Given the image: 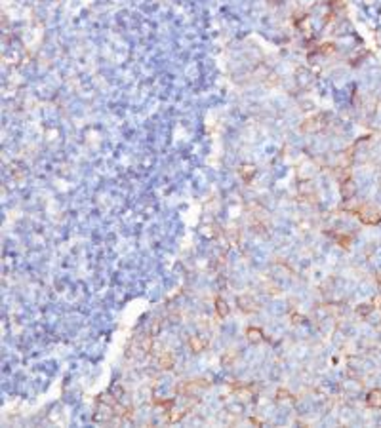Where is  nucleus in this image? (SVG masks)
I'll list each match as a JSON object with an SVG mask.
<instances>
[{
	"label": "nucleus",
	"mask_w": 381,
	"mask_h": 428,
	"mask_svg": "<svg viewBox=\"0 0 381 428\" xmlns=\"http://www.w3.org/2000/svg\"><path fill=\"white\" fill-rule=\"evenodd\" d=\"M370 403L376 405V407H380L381 405V392H378V390L372 392V396H370Z\"/></svg>",
	"instance_id": "nucleus-1"
}]
</instances>
